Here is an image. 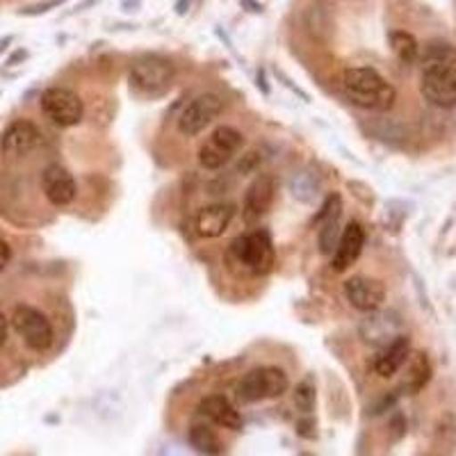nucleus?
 Segmentation results:
<instances>
[{"label": "nucleus", "mask_w": 456, "mask_h": 456, "mask_svg": "<svg viewBox=\"0 0 456 456\" xmlns=\"http://www.w3.org/2000/svg\"><path fill=\"white\" fill-rule=\"evenodd\" d=\"M342 89L354 105L372 112H386L397 101L393 85L372 67H349L342 76Z\"/></svg>", "instance_id": "1"}, {"label": "nucleus", "mask_w": 456, "mask_h": 456, "mask_svg": "<svg viewBox=\"0 0 456 456\" xmlns=\"http://www.w3.org/2000/svg\"><path fill=\"white\" fill-rule=\"evenodd\" d=\"M290 388V379L283 368L263 365L244 374L235 386V397L242 404H258L263 399H276Z\"/></svg>", "instance_id": "2"}, {"label": "nucleus", "mask_w": 456, "mask_h": 456, "mask_svg": "<svg viewBox=\"0 0 456 456\" xmlns=\"http://www.w3.org/2000/svg\"><path fill=\"white\" fill-rule=\"evenodd\" d=\"M231 254L256 276L270 274L276 263L274 242L265 228H256L251 233L238 235L231 244Z\"/></svg>", "instance_id": "3"}, {"label": "nucleus", "mask_w": 456, "mask_h": 456, "mask_svg": "<svg viewBox=\"0 0 456 456\" xmlns=\"http://www.w3.org/2000/svg\"><path fill=\"white\" fill-rule=\"evenodd\" d=\"M176 78V67L160 55H144L130 67V83L146 96H162Z\"/></svg>", "instance_id": "4"}, {"label": "nucleus", "mask_w": 456, "mask_h": 456, "mask_svg": "<svg viewBox=\"0 0 456 456\" xmlns=\"http://www.w3.org/2000/svg\"><path fill=\"white\" fill-rule=\"evenodd\" d=\"M12 327L32 352H48L53 347V340H55L53 324L39 308L19 304L12 313Z\"/></svg>", "instance_id": "5"}, {"label": "nucleus", "mask_w": 456, "mask_h": 456, "mask_svg": "<svg viewBox=\"0 0 456 456\" xmlns=\"http://www.w3.org/2000/svg\"><path fill=\"white\" fill-rule=\"evenodd\" d=\"M242 144L244 137L238 128H233V126H219L199 149V162L208 171L222 169V167H226L228 162L238 156Z\"/></svg>", "instance_id": "6"}, {"label": "nucleus", "mask_w": 456, "mask_h": 456, "mask_svg": "<svg viewBox=\"0 0 456 456\" xmlns=\"http://www.w3.org/2000/svg\"><path fill=\"white\" fill-rule=\"evenodd\" d=\"M42 110L60 128H71L83 121L85 105L76 92L67 87H48L42 94Z\"/></svg>", "instance_id": "7"}, {"label": "nucleus", "mask_w": 456, "mask_h": 456, "mask_svg": "<svg viewBox=\"0 0 456 456\" xmlns=\"http://www.w3.org/2000/svg\"><path fill=\"white\" fill-rule=\"evenodd\" d=\"M224 112V101L217 94H201L183 110L178 119V130L185 137H197Z\"/></svg>", "instance_id": "8"}, {"label": "nucleus", "mask_w": 456, "mask_h": 456, "mask_svg": "<svg viewBox=\"0 0 456 456\" xmlns=\"http://www.w3.org/2000/svg\"><path fill=\"white\" fill-rule=\"evenodd\" d=\"M404 331V320L397 315L395 311H374L368 313L363 322H361V327H358V333L363 338V342L372 345V347H386L395 338L402 336Z\"/></svg>", "instance_id": "9"}, {"label": "nucleus", "mask_w": 456, "mask_h": 456, "mask_svg": "<svg viewBox=\"0 0 456 456\" xmlns=\"http://www.w3.org/2000/svg\"><path fill=\"white\" fill-rule=\"evenodd\" d=\"M420 92L436 108H456V67L422 71Z\"/></svg>", "instance_id": "10"}, {"label": "nucleus", "mask_w": 456, "mask_h": 456, "mask_svg": "<svg viewBox=\"0 0 456 456\" xmlns=\"http://www.w3.org/2000/svg\"><path fill=\"white\" fill-rule=\"evenodd\" d=\"M345 295H347V301L356 311L374 313L379 308H384L388 292H386V285L379 279L358 274L345 283Z\"/></svg>", "instance_id": "11"}, {"label": "nucleus", "mask_w": 456, "mask_h": 456, "mask_svg": "<svg viewBox=\"0 0 456 456\" xmlns=\"http://www.w3.org/2000/svg\"><path fill=\"white\" fill-rule=\"evenodd\" d=\"M42 142V133L32 121L16 119L5 128L3 137H0V151L7 158H26Z\"/></svg>", "instance_id": "12"}, {"label": "nucleus", "mask_w": 456, "mask_h": 456, "mask_svg": "<svg viewBox=\"0 0 456 456\" xmlns=\"http://www.w3.org/2000/svg\"><path fill=\"white\" fill-rule=\"evenodd\" d=\"M42 190L53 206H69L78 194L71 171L62 165H48L42 174Z\"/></svg>", "instance_id": "13"}, {"label": "nucleus", "mask_w": 456, "mask_h": 456, "mask_svg": "<svg viewBox=\"0 0 456 456\" xmlns=\"http://www.w3.org/2000/svg\"><path fill=\"white\" fill-rule=\"evenodd\" d=\"M365 247V228L358 222H349L342 231L340 240H338V247L331 256V267L333 272H347L361 254H363Z\"/></svg>", "instance_id": "14"}, {"label": "nucleus", "mask_w": 456, "mask_h": 456, "mask_svg": "<svg viewBox=\"0 0 456 456\" xmlns=\"http://www.w3.org/2000/svg\"><path fill=\"white\" fill-rule=\"evenodd\" d=\"M276 194V181L267 174L263 176H256L254 183L247 190V197H244V219L247 222H258L265 215L270 213L272 201H274Z\"/></svg>", "instance_id": "15"}, {"label": "nucleus", "mask_w": 456, "mask_h": 456, "mask_svg": "<svg viewBox=\"0 0 456 456\" xmlns=\"http://www.w3.org/2000/svg\"><path fill=\"white\" fill-rule=\"evenodd\" d=\"M340 217H342V199L340 194H329L320 215V254L333 256L340 240Z\"/></svg>", "instance_id": "16"}, {"label": "nucleus", "mask_w": 456, "mask_h": 456, "mask_svg": "<svg viewBox=\"0 0 456 456\" xmlns=\"http://www.w3.org/2000/svg\"><path fill=\"white\" fill-rule=\"evenodd\" d=\"M235 217L233 203H213L199 210L197 215V233L206 240L222 238L228 231Z\"/></svg>", "instance_id": "17"}, {"label": "nucleus", "mask_w": 456, "mask_h": 456, "mask_svg": "<svg viewBox=\"0 0 456 456\" xmlns=\"http://www.w3.org/2000/svg\"><path fill=\"white\" fill-rule=\"evenodd\" d=\"M199 413H201L206 420L213 422V425L224 427V429L240 431L244 427L240 411L235 409L224 395H208V397H203L201 404H199Z\"/></svg>", "instance_id": "18"}, {"label": "nucleus", "mask_w": 456, "mask_h": 456, "mask_svg": "<svg viewBox=\"0 0 456 456\" xmlns=\"http://www.w3.org/2000/svg\"><path fill=\"white\" fill-rule=\"evenodd\" d=\"M411 352H413V349H411V338L402 333V336L395 338L390 345L381 347L377 361H374V372L384 379L395 377V374L406 365Z\"/></svg>", "instance_id": "19"}, {"label": "nucleus", "mask_w": 456, "mask_h": 456, "mask_svg": "<svg viewBox=\"0 0 456 456\" xmlns=\"http://www.w3.org/2000/svg\"><path fill=\"white\" fill-rule=\"evenodd\" d=\"M422 71H434V69H447L456 67V46L443 39H431L425 46H420V55H418Z\"/></svg>", "instance_id": "20"}, {"label": "nucleus", "mask_w": 456, "mask_h": 456, "mask_svg": "<svg viewBox=\"0 0 456 456\" xmlns=\"http://www.w3.org/2000/svg\"><path fill=\"white\" fill-rule=\"evenodd\" d=\"M409 370H406V379H404V390L406 393L415 395L420 393L427 384L431 381V361L425 352H411L409 356Z\"/></svg>", "instance_id": "21"}, {"label": "nucleus", "mask_w": 456, "mask_h": 456, "mask_svg": "<svg viewBox=\"0 0 456 456\" xmlns=\"http://www.w3.org/2000/svg\"><path fill=\"white\" fill-rule=\"evenodd\" d=\"M308 21V32L315 35L317 39H327V35H331L333 30V5L329 0H315L311 7H308L306 14Z\"/></svg>", "instance_id": "22"}, {"label": "nucleus", "mask_w": 456, "mask_h": 456, "mask_svg": "<svg viewBox=\"0 0 456 456\" xmlns=\"http://www.w3.org/2000/svg\"><path fill=\"white\" fill-rule=\"evenodd\" d=\"M190 445L203 456L222 454V441H219L217 431L210 425H203V422H197V425L190 427Z\"/></svg>", "instance_id": "23"}, {"label": "nucleus", "mask_w": 456, "mask_h": 456, "mask_svg": "<svg viewBox=\"0 0 456 456\" xmlns=\"http://www.w3.org/2000/svg\"><path fill=\"white\" fill-rule=\"evenodd\" d=\"M390 48H393L395 57H397L402 64H415L418 62V55H420V44L411 32L406 30H395L390 32Z\"/></svg>", "instance_id": "24"}, {"label": "nucleus", "mask_w": 456, "mask_h": 456, "mask_svg": "<svg viewBox=\"0 0 456 456\" xmlns=\"http://www.w3.org/2000/svg\"><path fill=\"white\" fill-rule=\"evenodd\" d=\"M290 192L299 203H313L320 197V178L311 171H299L292 176Z\"/></svg>", "instance_id": "25"}, {"label": "nucleus", "mask_w": 456, "mask_h": 456, "mask_svg": "<svg viewBox=\"0 0 456 456\" xmlns=\"http://www.w3.org/2000/svg\"><path fill=\"white\" fill-rule=\"evenodd\" d=\"M315 399L317 395L313 381H301L295 388V395H292V402H295L297 411L301 415H313V411H315Z\"/></svg>", "instance_id": "26"}, {"label": "nucleus", "mask_w": 456, "mask_h": 456, "mask_svg": "<svg viewBox=\"0 0 456 456\" xmlns=\"http://www.w3.org/2000/svg\"><path fill=\"white\" fill-rule=\"evenodd\" d=\"M436 436H441L443 443H445L447 450H454L456 445V418L452 413H447L438 427H436Z\"/></svg>", "instance_id": "27"}, {"label": "nucleus", "mask_w": 456, "mask_h": 456, "mask_svg": "<svg viewBox=\"0 0 456 456\" xmlns=\"http://www.w3.org/2000/svg\"><path fill=\"white\" fill-rule=\"evenodd\" d=\"M64 0H44V3H37V5H30L26 7V10H21V14L26 16H35V14H44V12L53 10V7L62 5Z\"/></svg>", "instance_id": "28"}, {"label": "nucleus", "mask_w": 456, "mask_h": 456, "mask_svg": "<svg viewBox=\"0 0 456 456\" xmlns=\"http://www.w3.org/2000/svg\"><path fill=\"white\" fill-rule=\"evenodd\" d=\"M10 258H12L10 244H7L5 240H0V272L5 270L7 265H10Z\"/></svg>", "instance_id": "29"}, {"label": "nucleus", "mask_w": 456, "mask_h": 456, "mask_svg": "<svg viewBox=\"0 0 456 456\" xmlns=\"http://www.w3.org/2000/svg\"><path fill=\"white\" fill-rule=\"evenodd\" d=\"M7 333H10V324H7V320H5V315H3V311H0V347L5 345Z\"/></svg>", "instance_id": "30"}, {"label": "nucleus", "mask_w": 456, "mask_h": 456, "mask_svg": "<svg viewBox=\"0 0 456 456\" xmlns=\"http://www.w3.org/2000/svg\"><path fill=\"white\" fill-rule=\"evenodd\" d=\"M10 42H12V37H7V39H3V42H0V51H3V48H5Z\"/></svg>", "instance_id": "31"}, {"label": "nucleus", "mask_w": 456, "mask_h": 456, "mask_svg": "<svg viewBox=\"0 0 456 456\" xmlns=\"http://www.w3.org/2000/svg\"><path fill=\"white\" fill-rule=\"evenodd\" d=\"M301 456H313V454H301Z\"/></svg>", "instance_id": "32"}]
</instances>
